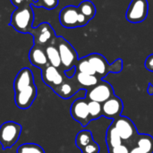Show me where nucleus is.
<instances>
[{
	"mask_svg": "<svg viewBox=\"0 0 153 153\" xmlns=\"http://www.w3.org/2000/svg\"><path fill=\"white\" fill-rule=\"evenodd\" d=\"M17 153H45V151L35 143H23L17 149Z\"/></svg>",
	"mask_w": 153,
	"mask_h": 153,
	"instance_id": "obj_25",
	"label": "nucleus"
},
{
	"mask_svg": "<svg viewBox=\"0 0 153 153\" xmlns=\"http://www.w3.org/2000/svg\"><path fill=\"white\" fill-rule=\"evenodd\" d=\"M80 90H82V89L78 85V83L76 82L74 77L67 78L65 76V82L59 87H57L56 90H54V91L59 97H61V98H63L65 100H67V99L72 98Z\"/></svg>",
	"mask_w": 153,
	"mask_h": 153,
	"instance_id": "obj_15",
	"label": "nucleus"
},
{
	"mask_svg": "<svg viewBox=\"0 0 153 153\" xmlns=\"http://www.w3.org/2000/svg\"><path fill=\"white\" fill-rule=\"evenodd\" d=\"M45 52H46V55H47V57L48 60V64L57 69H61L62 68L61 58H60L59 51H58L57 47L56 46L55 42L48 45L45 48Z\"/></svg>",
	"mask_w": 153,
	"mask_h": 153,
	"instance_id": "obj_18",
	"label": "nucleus"
},
{
	"mask_svg": "<svg viewBox=\"0 0 153 153\" xmlns=\"http://www.w3.org/2000/svg\"><path fill=\"white\" fill-rule=\"evenodd\" d=\"M11 4L14 5L16 8L27 6V5H33L36 1L34 0H10Z\"/></svg>",
	"mask_w": 153,
	"mask_h": 153,
	"instance_id": "obj_28",
	"label": "nucleus"
},
{
	"mask_svg": "<svg viewBox=\"0 0 153 153\" xmlns=\"http://www.w3.org/2000/svg\"><path fill=\"white\" fill-rule=\"evenodd\" d=\"M77 7H78L79 12L82 14H83L89 21L93 19V17L96 15V13H97L96 6L90 0H84L82 2H81Z\"/></svg>",
	"mask_w": 153,
	"mask_h": 153,
	"instance_id": "obj_21",
	"label": "nucleus"
},
{
	"mask_svg": "<svg viewBox=\"0 0 153 153\" xmlns=\"http://www.w3.org/2000/svg\"><path fill=\"white\" fill-rule=\"evenodd\" d=\"M147 92L149 95H153V84L149 83L148 85V89H147Z\"/></svg>",
	"mask_w": 153,
	"mask_h": 153,
	"instance_id": "obj_32",
	"label": "nucleus"
},
{
	"mask_svg": "<svg viewBox=\"0 0 153 153\" xmlns=\"http://www.w3.org/2000/svg\"><path fill=\"white\" fill-rule=\"evenodd\" d=\"M124 104L122 100L115 95L111 99L102 103V117L115 120L121 116Z\"/></svg>",
	"mask_w": 153,
	"mask_h": 153,
	"instance_id": "obj_12",
	"label": "nucleus"
},
{
	"mask_svg": "<svg viewBox=\"0 0 153 153\" xmlns=\"http://www.w3.org/2000/svg\"><path fill=\"white\" fill-rule=\"evenodd\" d=\"M55 44L59 51L63 72L74 68L77 61L79 60L78 54L74 48L65 39H64L61 36H56Z\"/></svg>",
	"mask_w": 153,
	"mask_h": 153,
	"instance_id": "obj_3",
	"label": "nucleus"
},
{
	"mask_svg": "<svg viewBox=\"0 0 153 153\" xmlns=\"http://www.w3.org/2000/svg\"><path fill=\"white\" fill-rule=\"evenodd\" d=\"M115 127L117 128L119 135L125 143H134L136 141L138 132L134 123L127 117L120 116L113 121Z\"/></svg>",
	"mask_w": 153,
	"mask_h": 153,
	"instance_id": "obj_6",
	"label": "nucleus"
},
{
	"mask_svg": "<svg viewBox=\"0 0 153 153\" xmlns=\"http://www.w3.org/2000/svg\"><path fill=\"white\" fill-rule=\"evenodd\" d=\"M58 4V0H36L33 4L36 7H43L47 10H52Z\"/></svg>",
	"mask_w": 153,
	"mask_h": 153,
	"instance_id": "obj_26",
	"label": "nucleus"
},
{
	"mask_svg": "<svg viewBox=\"0 0 153 153\" xmlns=\"http://www.w3.org/2000/svg\"><path fill=\"white\" fill-rule=\"evenodd\" d=\"M74 77L76 82L78 83V85L81 87V89H83L86 91L97 85L101 80L97 75H91V74H82V73H78V72L75 73Z\"/></svg>",
	"mask_w": 153,
	"mask_h": 153,
	"instance_id": "obj_17",
	"label": "nucleus"
},
{
	"mask_svg": "<svg viewBox=\"0 0 153 153\" xmlns=\"http://www.w3.org/2000/svg\"><path fill=\"white\" fill-rule=\"evenodd\" d=\"M144 66L148 71L153 72V54H151L150 56H147L144 62Z\"/></svg>",
	"mask_w": 153,
	"mask_h": 153,
	"instance_id": "obj_30",
	"label": "nucleus"
},
{
	"mask_svg": "<svg viewBox=\"0 0 153 153\" xmlns=\"http://www.w3.org/2000/svg\"><path fill=\"white\" fill-rule=\"evenodd\" d=\"M34 19L31 5L16 8L11 15L10 26L21 33H30L32 30V22Z\"/></svg>",
	"mask_w": 153,
	"mask_h": 153,
	"instance_id": "obj_2",
	"label": "nucleus"
},
{
	"mask_svg": "<svg viewBox=\"0 0 153 153\" xmlns=\"http://www.w3.org/2000/svg\"><path fill=\"white\" fill-rule=\"evenodd\" d=\"M114 96L115 92L112 85L104 80H100V82L97 85L86 91L85 98L88 100L96 101L102 104Z\"/></svg>",
	"mask_w": 153,
	"mask_h": 153,
	"instance_id": "obj_7",
	"label": "nucleus"
},
{
	"mask_svg": "<svg viewBox=\"0 0 153 153\" xmlns=\"http://www.w3.org/2000/svg\"><path fill=\"white\" fill-rule=\"evenodd\" d=\"M22 126L13 121H7L0 126V143L4 150L12 148L19 140Z\"/></svg>",
	"mask_w": 153,
	"mask_h": 153,
	"instance_id": "obj_4",
	"label": "nucleus"
},
{
	"mask_svg": "<svg viewBox=\"0 0 153 153\" xmlns=\"http://www.w3.org/2000/svg\"><path fill=\"white\" fill-rule=\"evenodd\" d=\"M106 143L108 145V149L114 148V147L123 144V140H122L121 136L119 135V134L113 123L108 126V128L107 130Z\"/></svg>",
	"mask_w": 153,
	"mask_h": 153,
	"instance_id": "obj_19",
	"label": "nucleus"
},
{
	"mask_svg": "<svg viewBox=\"0 0 153 153\" xmlns=\"http://www.w3.org/2000/svg\"><path fill=\"white\" fill-rule=\"evenodd\" d=\"M79 10L77 6L67 5L59 13L60 24L67 29H74L79 27Z\"/></svg>",
	"mask_w": 153,
	"mask_h": 153,
	"instance_id": "obj_11",
	"label": "nucleus"
},
{
	"mask_svg": "<svg viewBox=\"0 0 153 153\" xmlns=\"http://www.w3.org/2000/svg\"><path fill=\"white\" fill-rule=\"evenodd\" d=\"M34 45L39 47H47L55 42L56 36L54 29L48 22H42L30 31Z\"/></svg>",
	"mask_w": 153,
	"mask_h": 153,
	"instance_id": "obj_5",
	"label": "nucleus"
},
{
	"mask_svg": "<svg viewBox=\"0 0 153 153\" xmlns=\"http://www.w3.org/2000/svg\"><path fill=\"white\" fill-rule=\"evenodd\" d=\"M76 72L78 73H82V74H91V75H96V72L91 65V64L89 62L86 56L80 58L76 65H75Z\"/></svg>",
	"mask_w": 153,
	"mask_h": 153,
	"instance_id": "obj_23",
	"label": "nucleus"
},
{
	"mask_svg": "<svg viewBox=\"0 0 153 153\" xmlns=\"http://www.w3.org/2000/svg\"><path fill=\"white\" fill-rule=\"evenodd\" d=\"M100 145L94 141L81 150L82 153H100Z\"/></svg>",
	"mask_w": 153,
	"mask_h": 153,
	"instance_id": "obj_27",
	"label": "nucleus"
},
{
	"mask_svg": "<svg viewBox=\"0 0 153 153\" xmlns=\"http://www.w3.org/2000/svg\"><path fill=\"white\" fill-rule=\"evenodd\" d=\"M93 141L94 140L92 137V134L90 130H82L76 135L75 144L80 150H82Z\"/></svg>",
	"mask_w": 153,
	"mask_h": 153,
	"instance_id": "obj_22",
	"label": "nucleus"
},
{
	"mask_svg": "<svg viewBox=\"0 0 153 153\" xmlns=\"http://www.w3.org/2000/svg\"><path fill=\"white\" fill-rule=\"evenodd\" d=\"M88 108H89V113H90L91 121L99 119L100 117H102V104L101 103L89 100Z\"/></svg>",
	"mask_w": 153,
	"mask_h": 153,
	"instance_id": "obj_24",
	"label": "nucleus"
},
{
	"mask_svg": "<svg viewBox=\"0 0 153 153\" xmlns=\"http://www.w3.org/2000/svg\"><path fill=\"white\" fill-rule=\"evenodd\" d=\"M135 146L146 153H153V137L150 134H138L135 141Z\"/></svg>",
	"mask_w": 153,
	"mask_h": 153,
	"instance_id": "obj_20",
	"label": "nucleus"
},
{
	"mask_svg": "<svg viewBox=\"0 0 153 153\" xmlns=\"http://www.w3.org/2000/svg\"><path fill=\"white\" fill-rule=\"evenodd\" d=\"M108 150V153H129L130 152V149L128 148V146L124 143L114 148H109Z\"/></svg>",
	"mask_w": 153,
	"mask_h": 153,
	"instance_id": "obj_29",
	"label": "nucleus"
},
{
	"mask_svg": "<svg viewBox=\"0 0 153 153\" xmlns=\"http://www.w3.org/2000/svg\"><path fill=\"white\" fill-rule=\"evenodd\" d=\"M29 60L32 65L41 70L49 65L45 52V48L36 45H33L29 52Z\"/></svg>",
	"mask_w": 153,
	"mask_h": 153,
	"instance_id": "obj_16",
	"label": "nucleus"
},
{
	"mask_svg": "<svg viewBox=\"0 0 153 153\" xmlns=\"http://www.w3.org/2000/svg\"><path fill=\"white\" fill-rule=\"evenodd\" d=\"M129 153H146L144 151H143L142 149H140L139 147L137 146H134L133 148L130 149V152Z\"/></svg>",
	"mask_w": 153,
	"mask_h": 153,
	"instance_id": "obj_31",
	"label": "nucleus"
},
{
	"mask_svg": "<svg viewBox=\"0 0 153 153\" xmlns=\"http://www.w3.org/2000/svg\"><path fill=\"white\" fill-rule=\"evenodd\" d=\"M35 84L34 83V78L33 74L30 68L24 67L21 69L13 82V89L14 93H17L24 89H27L28 87Z\"/></svg>",
	"mask_w": 153,
	"mask_h": 153,
	"instance_id": "obj_14",
	"label": "nucleus"
},
{
	"mask_svg": "<svg viewBox=\"0 0 153 153\" xmlns=\"http://www.w3.org/2000/svg\"><path fill=\"white\" fill-rule=\"evenodd\" d=\"M86 57L93 66L96 72V75L101 80L105 78L109 73L118 74L123 69V60L121 58H117L111 65H109L106 57L99 53L90 54L86 56Z\"/></svg>",
	"mask_w": 153,
	"mask_h": 153,
	"instance_id": "obj_1",
	"label": "nucleus"
},
{
	"mask_svg": "<svg viewBox=\"0 0 153 153\" xmlns=\"http://www.w3.org/2000/svg\"><path fill=\"white\" fill-rule=\"evenodd\" d=\"M88 103L89 100L85 99H77L75 100L70 108L71 116L73 119L77 121L82 126L85 127L89 125L90 122H91L89 108H88Z\"/></svg>",
	"mask_w": 153,
	"mask_h": 153,
	"instance_id": "obj_9",
	"label": "nucleus"
},
{
	"mask_svg": "<svg viewBox=\"0 0 153 153\" xmlns=\"http://www.w3.org/2000/svg\"><path fill=\"white\" fill-rule=\"evenodd\" d=\"M36 97H37V87L35 84H33L28 87L27 89H24L15 93L14 101L19 108L26 109L32 105Z\"/></svg>",
	"mask_w": 153,
	"mask_h": 153,
	"instance_id": "obj_13",
	"label": "nucleus"
},
{
	"mask_svg": "<svg viewBox=\"0 0 153 153\" xmlns=\"http://www.w3.org/2000/svg\"><path fill=\"white\" fill-rule=\"evenodd\" d=\"M149 3L147 0H132L127 8L126 18L131 23L143 22L148 16Z\"/></svg>",
	"mask_w": 153,
	"mask_h": 153,
	"instance_id": "obj_8",
	"label": "nucleus"
},
{
	"mask_svg": "<svg viewBox=\"0 0 153 153\" xmlns=\"http://www.w3.org/2000/svg\"><path fill=\"white\" fill-rule=\"evenodd\" d=\"M41 77L44 83L49 86L53 91L59 87L65 80V73H62L59 69L50 65L41 70Z\"/></svg>",
	"mask_w": 153,
	"mask_h": 153,
	"instance_id": "obj_10",
	"label": "nucleus"
}]
</instances>
